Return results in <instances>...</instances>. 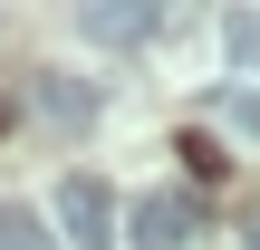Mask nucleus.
<instances>
[{"instance_id":"1","label":"nucleus","mask_w":260,"mask_h":250,"mask_svg":"<svg viewBox=\"0 0 260 250\" xmlns=\"http://www.w3.org/2000/svg\"><path fill=\"white\" fill-rule=\"evenodd\" d=\"M48 231H58V250H116V193L96 173H68L48 202Z\"/></svg>"},{"instance_id":"2","label":"nucleus","mask_w":260,"mask_h":250,"mask_svg":"<svg viewBox=\"0 0 260 250\" xmlns=\"http://www.w3.org/2000/svg\"><path fill=\"white\" fill-rule=\"evenodd\" d=\"M193 241H203V193L164 183V193H145V202L125 212V241L116 250H193Z\"/></svg>"},{"instance_id":"3","label":"nucleus","mask_w":260,"mask_h":250,"mask_svg":"<svg viewBox=\"0 0 260 250\" xmlns=\"http://www.w3.org/2000/svg\"><path fill=\"white\" fill-rule=\"evenodd\" d=\"M77 29H87L96 48H135V39H154V0H87Z\"/></svg>"},{"instance_id":"4","label":"nucleus","mask_w":260,"mask_h":250,"mask_svg":"<svg viewBox=\"0 0 260 250\" xmlns=\"http://www.w3.org/2000/svg\"><path fill=\"white\" fill-rule=\"evenodd\" d=\"M222 58H232V77H260V0L222 10Z\"/></svg>"},{"instance_id":"5","label":"nucleus","mask_w":260,"mask_h":250,"mask_svg":"<svg viewBox=\"0 0 260 250\" xmlns=\"http://www.w3.org/2000/svg\"><path fill=\"white\" fill-rule=\"evenodd\" d=\"M0 250H58L48 212H39V202H0Z\"/></svg>"},{"instance_id":"6","label":"nucleus","mask_w":260,"mask_h":250,"mask_svg":"<svg viewBox=\"0 0 260 250\" xmlns=\"http://www.w3.org/2000/svg\"><path fill=\"white\" fill-rule=\"evenodd\" d=\"M39 106H48V125H96V87H68V77H39Z\"/></svg>"},{"instance_id":"7","label":"nucleus","mask_w":260,"mask_h":250,"mask_svg":"<svg viewBox=\"0 0 260 250\" xmlns=\"http://www.w3.org/2000/svg\"><path fill=\"white\" fill-rule=\"evenodd\" d=\"M222 116H232V125H251V135H260V96H251V87H241V96H222Z\"/></svg>"},{"instance_id":"8","label":"nucleus","mask_w":260,"mask_h":250,"mask_svg":"<svg viewBox=\"0 0 260 250\" xmlns=\"http://www.w3.org/2000/svg\"><path fill=\"white\" fill-rule=\"evenodd\" d=\"M251 250H260V222H251Z\"/></svg>"}]
</instances>
